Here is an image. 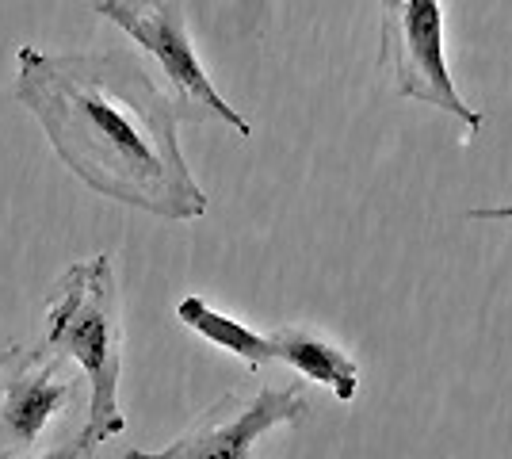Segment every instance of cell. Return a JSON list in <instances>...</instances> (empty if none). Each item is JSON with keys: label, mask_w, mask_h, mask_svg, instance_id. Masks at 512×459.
Segmentation results:
<instances>
[{"label": "cell", "mask_w": 512, "mask_h": 459, "mask_svg": "<svg viewBox=\"0 0 512 459\" xmlns=\"http://www.w3.org/2000/svg\"><path fill=\"white\" fill-rule=\"evenodd\" d=\"M96 452V440L81 433V437L73 440H62V444H54V448H39V452H31V456H20V459H92Z\"/></svg>", "instance_id": "9"}, {"label": "cell", "mask_w": 512, "mask_h": 459, "mask_svg": "<svg viewBox=\"0 0 512 459\" xmlns=\"http://www.w3.org/2000/svg\"><path fill=\"white\" fill-rule=\"evenodd\" d=\"M306 394L291 387H256L253 394H226L195 417V425L161 452L130 448L123 459H249L253 448L279 425L306 417Z\"/></svg>", "instance_id": "6"}, {"label": "cell", "mask_w": 512, "mask_h": 459, "mask_svg": "<svg viewBox=\"0 0 512 459\" xmlns=\"http://www.w3.org/2000/svg\"><path fill=\"white\" fill-rule=\"evenodd\" d=\"M272 345H276V364H287L302 379L329 387L341 402L356 398V391H360V368H356V360L348 352L337 349V345H329L325 337L310 333V329H276L272 333Z\"/></svg>", "instance_id": "7"}, {"label": "cell", "mask_w": 512, "mask_h": 459, "mask_svg": "<svg viewBox=\"0 0 512 459\" xmlns=\"http://www.w3.org/2000/svg\"><path fill=\"white\" fill-rule=\"evenodd\" d=\"M386 4H394V0H379V8H386Z\"/></svg>", "instance_id": "11"}, {"label": "cell", "mask_w": 512, "mask_h": 459, "mask_svg": "<svg viewBox=\"0 0 512 459\" xmlns=\"http://www.w3.org/2000/svg\"><path fill=\"white\" fill-rule=\"evenodd\" d=\"M88 375L54 345H12L0 356V459L39 452L54 417L81 406Z\"/></svg>", "instance_id": "4"}, {"label": "cell", "mask_w": 512, "mask_h": 459, "mask_svg": "<svg viewBox=\"0 0 512 459\" xmlns=\"http://www.w3.org/2000/svg\"><path fill=\"white\" fill-rule=\"evenodd\" d=\"M176 318H180L188 329H195L199 337H207L211 345H218V349L241 356L249 368H268V364H276V345H272V333L264 337V333L249 329L245 322L226 318L222 310H214V306L207 303V299H199V295L180 299V306H176Z\"/></svg>", "instance_id": "8"}, {"label": "cell", "mask_w": 512, "mask_h": 459, "mask_svg": "<svg viewBox=\"0 0 512 459\" xmlns=\"http://www.w3.org/2000/svg\"><path fill=\"white\" fill-rule=\"evenodd\" d=\"M383 66H390L394 88L421 100L428 108L448 111L467 131L482 127V111H474L451 81L444 54V0H394L383 8Z\"/></svg>", "instance_id": "5"}, {"label": "cell", "mask_w": 512, "mask_h": 459, "mask_svg": "<svg viewBox=\"0 0 512 459\" xmlns=\"http://www.w3.org/2000/svg\"><path fill=\"white\" fill-rule=\"evenodd\" d=\"M12 96L35 115L65 169L92 192L153 219L195 222L207 192L176 142L180 115L138 50H16Z\"/></svg>", "instance_id": "1"}, {"label": "cell", "mask_w": 512, "mask_h": 459, "mask_svg": "<svg viewBox=\"0 0 512 459\" xmlns=\"http://www.w3.org/2000/svg\"><path fill=\"white\" fill-rule=\"evenodd\" d=\"M96 16L115 23L138 46L153 77L176 104L180 123H226L237 138H253V123L226 104L199 62L184 0H96Z\"/></svg>", "instance_id": "3"}, {"label": "cell", "mask_w": 512, "mask_h": 459, "mask_svg": "<svg viewBox=\"0 0 512 459\" xmlns=\"http://www.w3.org/2000/svg\"><path fill=\"white\" fill-rule=\"evenodd\" d=\"M467 222H512V203L509 207H470Z\"/></svg>", "instance_id": "10"}, {"label": "cell", "mask_w": 512, "mask_h": 459, "mask_svg": "<svg viewBox=\"0 0 512 459\" xmlns=\"http://www.w3.org/2000/svg\"><path fill=\"white\" fill-rule=\"evenodd\" d=\"M46 345L65 352L88 375L85 433L96 444L119 437L127 417L119 406L123 379V314L111 257H92L65 268L46 299Z\"/></svg>", "instance_id": "2"}]
</instances>
